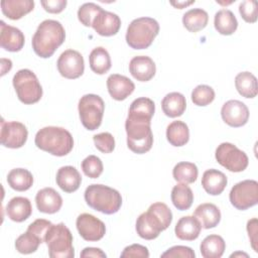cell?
<instances>
[{
  "label": "cell",
  "instance_id": "6da1fadb",
  "mask_svg": "<svg viewBox=\"0 0 258 258\" xmlns=\"http://www.w3.org/2000/svg\"><path fill=\"white\" fill-rule=\"evenodd\" d=\"M66 31L59 21L43 20L34 32L31 40L33 51L42 58L50 57L63 43Z\"/></svg>",
  "mask_w": 258,
  "mask_h": 258
},
{
  "label": "cell",
  "instance_id": "7a4b0ae2",
  "mask_svg": "<svg viewBox=\"0 0 258 258\" xmlns=\"http://www.w3.org/2000/svg\"><path fill=\"white\" fill-rule=\"evenodd\" d=\"M34 143L37 148L54 156H64L74 147L72 134L62 127L46 126L37 131Z\"/></svg>",
  "mask_w": 258,
  "mask_h": 258
},
{
  "label": "cell",
  "instance_id": "3957f363",
  "mask_svg": "<svg viewBox=\"0 0 258 258\" xmlns=\"http://www.w3.org/2000/svg\"><path fill=\"white\" fill-rule=\"evenodd\" d=\"M84 197L90 208L106 215L117 213L122 206L121 194L105 184H90L86 188Z\"/></svg>",
  "mask_w": 258,
  "mask_h": 258
},
{
  "label": "cell",
  "instance_id": "277c9868",
  "mask_svg": "<svg viewBox=\"0 0 258 258\" xmlns=\"http://www.w3.org/2000/svg\"><path fill=\"white\" fill-rule=\"evenodd\" d=\"M151 120L128 115L125 121L127 133V146L137 154L149 151L153 144V134L151 131Z\"/></svg>",
  "mask_w": 258,
  "mask_h": 258
},
{
  "label": "cell",
  "instance_id": "5b68a950",
  "mask_svg": "<svg viewBox=\"0 0 258 258\" xmlns=\"http://www.w3.org/2000/svg\"><path fill=\"white\" fill-rule=\"evenodd\" d=\"M159 32L158 22L151 17H139L131 21L126 32V42L133 49H144L151 45Z\"/></svg>",
  "mask_w": 258,
  "mask_h": 258
},
{
  "label": "cell",
  "instance_id": "8992f818",
  "mask_svg": "<svg viewBox=\"0 0 258 258\" xmlns=\"http://www.w3.org/2000/svg\"><path fill=\"white\" fill-rule=\"evenodd\" d=\"M44 242L46 243L50 258L75 257L73 235L63 223L56 225L52 224L46 233Z\"/></svg>",
  "mask_w": 258,
  "mask_h": 258
},
{
  "label": "cell",
  "instance_id": "52a82bcc",
  "mask_svg": "<svg viewBox=\"0 0 258 258\" xmlns=\"http://www.w3.org/2000/svg\"><path fill=\"white\" fill-rule=\"evenodd\" d=\"M12 84L19 101L25 105L37 103L42 97V87L36 75L28 69L16 72Z\"/></svg>",
  "mask_w": 258,
  "mask_h": 258
},
{
  "label": "cell",
  "instance_id": "ba28073f",
  "mask_svg": "<svg viewBox=\"0 0 258 258\" xmlns=\"http://www.w3.org/2000/svg\"><path fill=\"white\" fill-rule=\"evenodd\" d=\"M78 110L83 126L90 131H94L102 123L105 103L100 96L87 94L80 99Z\"/></svg>",
  "mask_w": 258,
  "mask_h": 258
},
{
  "label": "cell",
  "instance_id": "9c48e42d",
  "mask_svg": "<svg viewBox=\"0 0 258 258\" xmlns=\"http://www.w3.org/2000/svg\"><path fill=\"white\" fill-rule=\"evenodd\" d=\"M215 157L219 164L232 172L245 170L249 163L247 154L229 142H223L217 147Z\"/></svg>",
  "mask_w": 258,
  "mask_h": 258
},
{
  "label": "cell",
  "instance_id": "30bf717a",
  "mask_svg": "<svg viewBox=\"0 0 258 258\" xmlns=\"http://www.w3.org/2000/svg\"><path fill=\"white\" fill-rule=\"evenodd\" d=\"M230 202L240 211L254 207L258 203V182L254 179H245L236 183L230 190Z\"/></svg>",
  "mask_w": 258,
  "mask_h": 258
},
{
  "label": "cell",
  "instance_id": "8fae6325",
  "mask_svg": "<svg viewBox=\"0 0 258 258\" xmlns=\"http://www.w3.org/2000/svg\"><path fill=\"white\" fill-rule=\"evenodd\" d=\"M56 67L63 78L70 80L78 79L85 71L84 57L78 50L67 49L59 55Z\"/></svg>",
  "mask_w": 258,
  "mask_h": 258
},
{
  "label": "cell",
  "instance_id": "7c38bea8",
  "mask_svg": "<svg viewBox=\"0 0 258 258\" xmlns=\"http://www.w3.org/2000/svg\"><path fill=\"white\" fill-rule=\"evenodd\" d=\"M28 136L27 128L24 124L17 121L6 122L2 119L1 121V144L8 148H20L22 147Z\"/></svg>",
  "mask_w": 258,
  "mask_h": 258
},
{
  "label": "cell",
  "instance_id": "4fadbf2b",
  "mask_svg": "<svg viewBox=\"0 0 258 258\" xmlns=\"http://www.w3.org/2000/svg\"><path fill=\"white\" fill-rule=\"evenodd\" d=\"M76 226L80 236L90 242L101 240L106 233L105 224L91 214H81L76 221Z\"/></svg>",
  "mask_w": 258,
  "mask_h": 258
},
{
  "label": "cell",
  "instance_id": "5bb4252c",
  "mask_svg": "<svg viewBox=\"0 0 258 258\" xmlns=\"http://www.w3.org/2000/svg\"><path fill=\"white\" fill-rule=\"evenodd\" d=\"M221 116L226 124L238 128L248 122L249 109L239 100H229L222 106Z\"/></svg>",
  "mask_w": 258,
  "mask_h": 258
},
{
  "label": "cell",
  "instance_id": "9a60e30c",
  "mask_svg": "<svg viewBox=\"0 0 258 258\" xmlns=\"http://www.w3.org/2000/svg\"><path fill=\"white\" fill-rule=\"evenodd\" d=\"M135 228L139 237L145 240H153L159 236L160 232L166 230L159 218L150 210L139 215Z\"/></svg>",
  "mask_w": 258,
  "mask_h": 258
},
{
  "label": "cell",
  "instance_id": "2e32d148",
  "mask_svg": "<svg viewBox=\"0 0 258 258\" xmlns=\"http://www.w3.org/2000/svg\"><path fill=\"white\" fill-rule=\"evenodd\" d=\"M0 45L7 51L16 52L22 49L25 37L20 29L17 27L7 25L3 20L0 21Z\"/></svg>",
  "mask_w": 258,
  "mask_h": 258
},
{
  "label": "cell",
  "instance_id": "e0dca14e",
  "mask_svg": "<svg viewBox=\"0 0 258 258\" xmlns=\"http://www.w3.org/2000/svg\"><path fill=\"white\" fill-rule=\"evenodd\" d=\"M92 27L99 35L112 36L119 31L121 27V19L117 14L103 9L95 17Z\"/></svg>",
  "mask_w": 258,
  "mask_h": 258
},
{
  "label": "cell",
  "instance_id": "ac0fdd59",
  "mask_svg": "<svg viewBox=\"0 0 258 258\" xmlns=\"http://www.w3.org/2000/svg\"><path fill=\"white\" fill-rule=\"evenodd\" d=\"M107 89L114 100L123 101L133 93L135 85L125 76L112 74L107 79Z\"/></svg>",
  "mask_w": 258,
  "mask_h": 258
},
{
  "label": "cell",
  "instance_id": "d6986e66",
  "mask_svg": "<svg viewBox=\"0 0 258 258\" xmlns=\"http://www.w3.org/2000/svg\"><path fill=\"white\" fill-rule=\"evenodd\" d=\"M35 204L39 212L44 214L57 213L62 206L60 195L52 187H44L37 191Z\"/></svg>",
  "mask_w": 258,
  "mask_h": 258
},
{
  "label": "cell",
  "instance_id": "ffe728a7",
  "mask_svg": "<svg viewBox=\"0 0 258 258\" xmlns=\"http://www.w3.org/2000/svg\"><path fill=\"white\" fill-rule=\"evenodd\" d=\"M129 71L134 79L139 82L150 81L156 72L153 59L147 55L134 56L129 62Z\"/></svg>",
  "mask_w": 258,
  "mask_h": 258
},
{
  "label": "cell",
  "instance_id": "44dd1931",
  "mask_svg": "<svg viewBox=\"0 0 258 258\" xmlns=\"http://www.w3.org/2000/svg\"><path fill=\"white\" fill-rule=\"evenodd\" d=\"M6 215L13 222L21 223L27 220L31 213V203L27 198L15 197L12 198L6 205Z\"/></svg>",
  "mask_w": 258,
  "mask_h": 258
},
{
  "label": "cell",
  "instance_id": "7402d4cb",
  "mask_svg": "<svg viewBox=\"0 0 258 258\" xmlns=\"http://www.w3.org/2000/svg\"><path fill=\"white\" fill-rule=\"evenodd\" d=\"M55 180L56 184L64 192H74L80 187L82 176L76 167L67 165L57 170Z\"/></svg>",
  "mask_w": 258,
  "mask_h": 258
},
{
  "label": "cell",
  "instance_id": "603a6c76",
  "mask_svg": "<svg viewBox=\"0 0 258 258\" xmlns=\"http://www.w3.org/2000/svg\"><path fill=\"white\" fill-rule=\"evenodd\" d=\"M228 183L227 176L222 171L211 168L204 172L202 177V186L211 196H219L226 188Z\"/></svg>",
  "mask_w": 258,
  "mask_h": 258
},
{
  "label": "cell",
  "instance_id": "cb8c5ba5",
  "mask_svg": "<svg viewBox=\"0 0 258 258\" xmlns=\"http://www.w3.org/2000/svg\"><path fill=\"white\" fill-rule=\"evenodd\" d=\"M194 216L204 229L215 228L221 221V212L219 208L211 203H205L198 206Z\"/></svg>",
  "mask_w": 258,
  "mask_h": 258
},
{
  "label": "cell",
  "instance_id": "d4e9b609",
  "mask_svg": "<svg viewBox=\"0 0 258 258\" xmlns=\"http://www.w3.org/2000/svg\"><path fill=\"white\" fill-rule=\"evenodd\" d=\"M202 227L195 216H184L180 218L174 228L175 235L183 241H194L201 233Z\"/></svg>",
  "mask_w": 258,
  "mask_h": 258
},
{
  "label": "cell",
  "instance_id": "484cf974",
  "mask_svg": "<svg viewBox=\"0 0 258 258\" xmlns=\"http://www.w3.org/2000/svg\"><path fill=\"white\" fill-rule=\"evenodd\" d=\"M34 8L32 0H3L1 1L2 13L11 20H18L31 12Z\"/></svg>",
  "mask_w": 258,
  "mask_h": 258
},
{
  "label": "cell",
  "instance_id": "4316f807",
  "mask_svg": "<svg viewBox=\"0 0 258 258\" xmlns=\"http://www.w3.org/2000/svg\"><path fill=\"white\" fill-rule=\"evenodd\" d=\"M161 108L163 113L169 118L181 116L186 108L185 97L178 92H171L162 99Z\"/></svg>",
  "mask_w": 258,
  "mask_h": 258
},
{
  "label": "cell",
  "instance_id": "83f0119b",
  "mask_svg": "<svg viewBox=\"0 0 258 258\" xmlns=\"http://www.w3.org/2000/svg\"><path fill=\"white\" fill-rule=\"evenodd\" d=\"M214 25L220 34L231 35L236 31L238 27V21L231 10L221 9L215 14Z\"/></svg>",
  "mask_w": 258,
  "mask_h": 258
},
{
  "label": "cell",
  "instance_id": "f1b7e54d",
  "mask_svg": "<svg viewBox=\"0 0 258 258\" xmlns=\"http://www.w3.org/2000/svg\"><path fill=\"white\" fill-rule=\"evenodd\" d=\"M226 243L219 235H209L201 243L200 251L204 258H220L224 254Z\"/></svg>",
  "mask_w": 258,
  "mask_h": 258
},
{
  "label": "cell",
  "instance_id": "f546056e",
  "mask_svg": "<svg viewBox=\"0 0 258 258\" xmlns=\"http://www.w3.org/2000/svg\"><path fill=\"white\" fill-rule=\"evenodd\" d=\"M166 139L175 147L185 145L189 139V130L187 125L182 121H173L166 128Z\"/></svg>",
  "mask_w": 258,
  "mask_h": 258
},
{
  "label": "cell",
  "instance_id": "4dcf8cb0",
  "mask_svg": "<svg viewBox=\"0 0 258 258\" xmlns=\"http://www.w3.org/2000/svg\"><path fill=\"white\" fill-rule=\"evenodd\" d=\"M235 87L238 93L244 98H254L257 96V79L250 72L239 73L235 78Z\"/></svg>",
  "mask_w": 258,
  "mask_h": 258
},
{
  "label": "cell",
  "instance_id": "1f68e13d",
  "mask_svg": "<svg viewBox=\"0 0 258 258\" xmlns=\"http://www.w3.org/2000/svg\"><path fill=\"white\" fill-rule=\"evenodd\" d=\"M7 182L14 190L25 191L32 186L33 175L25 168H14L9 171L7 175Z\"/></svg>",
  "mask_w": 258,
  "mask_h": 258
},
{
  "label": "cell",
  "instance_id": "d6a6232c",
  "mask_svg": "<svg viewBox=\"0 0 258 258\" xmlns=\"http://www.w3.org/2000/svg\"><path fill=\"white\" fill-rule=\"evenodd\" d=\"M209 21V15L202 8H194L186 11L182 16L183 26L190 32H198L204 29Z\"/></svg>",
  "mask_w": 258,
  "mask_h": 258
},
{
  "label": "cell",
  "instance_id": "836d02e7",
  "mask_svg": "<svg viewBox=\"0 0 258 258\" xmlns=\"http://www.w3.org/2000/svg\"><path fill=\"white\" fill-rule=\"evenodd\" d=\"M91 70L97 75H104L111 69V57L106 48L98 46L89 55Z\"/></svg>",
  "mask_w": 258,
  "mask_h": 258
},
{
  "label": "cell",
  "instance_id": "e575fe53",
  "mask_svg": "<svg viewBox=\"0 0 258 258\" xmlns=\"http://www.w3.org/2000/svg\"><path fill=\"white\" fill-rule=\"evenodd\" d=\"M171 202L179 211L188 210L194 202V194L191 188L185 183H178L172 187Z\"/></svg>",
  "mask_w": 258,
  "mask_h": 258
},
{
  "label": "cell",
  "instance_id": "d590c367",
  "mask_svg": "<svg viewBox=\"0 0 258 258\" xmlns=\"http://www.w3.org/2000/svg\"><path fill=\"white\" fill-rule=\"evenodd\" d=\"M199 170L195 163L187 162V161H181L175 164V166L172 169V175L173 178L180 182V183H194L198 178Z\"/></svg>",
  "mask_w": 258,
  "mask_h": 258
},
{
  "label": "cell",
  "instance_id": "8d00e7d4",
  "mask_svg": "<svg viewBox=\"0 0 258 258\" xmlns=\"http://www.w3.org/2000/svg\"><path fill=\"white\" fill-rule=\"evenodd\" d=\"M155 112L154 102L146 97H140L135 99L129 108L128 115L150 119L153 117Z\"/></svg>",
  "mask_w": 258,
  "mask_h": 258
},
{
  "label": "cell",
  "instance_id": "74e56055",
  "mask_svg": "<svg viewBox=\"0 0 258 258\" xmlns=\"http://www.w3.org/2000/svg\"><path fill=\"white\" fill-rule=\"evenodd\" d=\"M40 239L34 234L26 231L15 240V248L21 254L34 253L40 245Z\"/></svg>",
  "mask_w": 258,
  "mask_h": 258
},
{
  "label": "cell",
  "instance_id": "f35d334b",
  "mask_svg": "<svg viewBox=\"0 0 258 258\" xmlns=\"http://www.w3.org/2000/svg\"><path fill=\"white\" fill-rule=\"evenodd\" d=\"M215 99V91L208 85H199L191 92V101L197 106H207Z\"/></svg>",
  "mask_w": 258,
  "mask_h": 258
},
{
  "label": "cell",
  "instance_id": "ab89813d",
  "mask_svg": "<svg viewBox=\"0 0 258 258\" xmlns=\"http://www.w3.org/2000/svg\"><path fill=\"white\" fill-rule=\"evenodd\" d=\"M103 10V8L96 3L93 2H88L84 3L82 6H80L78 10V18L80 22L89 27L92 26V23L95 19V17Z\"/></svg>",
  "mask_w": 258,
  "mask_h": 258
},
{
  "label": "cell",
  "instance_id": "60d3db41",
  "mask_svg": "<svg viewBox=\"0 0 258 258\" xmlns=\"http://www.w3.org/2000/svg\"><path fill=\"white\" fill-rule=\"evenodd\" d=\"M82 169L90 178H98L104 169L102 160L96 155H89L82 161Z\"/></svg>",
  "mask_w": 258,
  "mask_h": 258
},
{
  "label": "cell",
  "instance_id": "b9f144b4",
  "mask_svg": "<svg viewBox=\"0 0 258 258\" xmlns=\"http://www.w3.org/2000/svg\"><path fill=\"white\" fill-rule=\"evenodd\" d=\"M96 148L102 153H111L115 148V139L109 132H102L93 136Z\"/></svg>",
  "mask_w": 258,
  "mask_h": 258
},
{
  "label": "cell",
  "instance_id": "7bdbcfd3",
  "mask_svg": "<svg viewBox=\"0 0 258 258\" xmlns=\"http://www.w3.org/2000/svg\"><path fill=\"white\" fill-rule=\"evenodd\" d=\"M241 17L248 23H255L258 18L257 2L255 0H245L239 5Z\"/></svg>",
  "mask_w": 258,
  "mask_h": 258
},
{
  "label": "cell",
  "instance_id": "ee69618b",
  "mask_svg": "<svg viewBox=\"0 0 258 258\" xmlns=\"http://www.w3.org/2000/svg\"><path fill=\"white\" fill-rule=\"evenodd\" d=\"M51 225H52V223L48 220L37 219L28 226L26 231H28V232L34 234L35 236H37L40 239L41 243H42V242H44L46 233H47L48 229L51 227Z\"/></svg>",
  "mask_w": 258,
  "mask_h": 258
},
{
  "label": "cell",
  "instance_id": "f6af8a7d",
  "mask_svg": "<svg viewBox=\"0 0 258 258\" xmlns=\"http://www.w3.org/2000/svg\"><path fill=\"white\" fill-rule=\"evenodd\" d=\"M196 254L194 250L190 247L187 246H173L166 250L164 253L161 254V257H167V258H176V257H181V258H195Z\"/></svg>",
  "mask_w": 258,
  "mask_h": 258
},
{
  "label": "cell",
  "instance_id": "bcb514c9",
  "mask_svg": "<svg viewBox=\"0 0 258 258\" xmlns=\"http://www.w3.org/2000/svg\"><path fill=\"white\" fill-rule=\"evenodd\" d=\"M122 258H148L149 257V251L145 246H142L140 244H132L130 246H127L123 252L121 253Z\"/></svg>",
  "mask_w": 258,
  "mask_h": 258
},
{
  "label": "cell",
  "instance_id": "7dc6e473",
  "mask_svg": "<svg viewBox=\"0 0 258 258\" xmlns=\"http://www.w3.org/2000/svg\"><path fill=\"white\" fill-rule=\"evenodd\" d=\"M66 0H46V1H40V4L42 5L43 9L48 13H60L67 6Z\"/></svg>",
  "mask_w": 258,
  "mask_h": 258
},
{
  "label": "cell",
  "instance_id": "c3c4849f",
  "mask_svg": "<svg viewBox=\"0 0 258 258\" xmlns=\"http://www.w3.org/2000/svg\"><path fill=\"white\" fill-rule=\"evenodd\" d=\"M247 232L251 242V246L255 252H258L257 247V219L253 218L247 222Z\"/></svg>",
  "mask_w": 258,
  "mask_h": 258
},
{
  "label": "cell",
  "instance_id": "681fc988",
  "mask_svg": "<svg viewBox=\"0 0 258 258\" xmlns=\"http://www.w3.org/2000/svg\"><path fill=\"white\" fill-rule=\"evenodd\" d=\"M82 258H106V254L105 252H103L100 248H96V247H86L82 250L81 255Z\"/></svg>",
  "mask_w": 258,
  "mask_h": 258
},
{
  "label": "cell",
  "instance_id": "f907efd6",
  "mask_svg": "<svg viewBox=\"0 0 258 258\" xmlns=\"http://www.w3.org/2000/svg\"><path fill=\"white\" fill-rule=\"evenodd\" d=\"M195 3V0H191V1H177V2H174V1H171L170 4L172 6H174L175 8H178V9H182V8H185L186 6L190 5Z\"/></svg>",
  "mask_w": 258,
  "mask_h": 258
},
{
  "label": "cell",
  "instance_id": "816d5d0a",
  "mask_svg": "<svg viewBox=\"0 0 258 258\" xmlns=\"http://www.w3.org/2000/svg\"><path fill=\"white\" fill-rule=\"evenodd\" d=\"M236 256H245V257H248V255H247L246 253H241V252H237V253L231 254V257H236Z\"/></svg>",
  "mask_w": 258,
  "mask_h": 258
}]
</instances>
